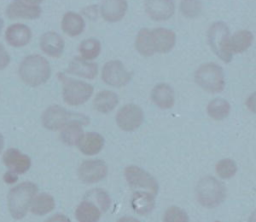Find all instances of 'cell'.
Here are the masks:
<instances>
[{"instance_id": "25", "label": "cell", "mask_w": 256, "mask_h": 222, "mask_svg": "<svg viewBox=\"0 0 256 222\" xmlns=\"http://www.w3.org/2000/svg\"><path fill=\"white\" fill-rule=\"evenodd\" d=\"M81 125L82 123L73 121L64 126L60 132L61 141L69 146H77L84 135Z\"/></svg>"}, {"instance_id": "10", "label": "cell", "mask_w": 256, "mask_h": 222, "mask_svg": "<svg viewBox=\"0 0 256 222\" xmlns=\"http://www.w3.org/2000/svg\"><path fill=\"white\" fill-rule=\"evenodd\" d=\"M107 173V164L100 159L85 160L78 167V178L85 184L97 183L103 180Z\"/></svg>"}, {"instance_id": "17", "label": "cell", "mask_w": 256, "mask_h": 222, "mask_svg": "<svg viewBox=\"0 0 256 222\" xmlns=\"http://www.w3.org/2000/svg\"><path fill=\"white\" fill-rule=\"evenodd\" d=\"M130 204L136 214L148 215L155 207V195L148 191H135L132 194Z\"/></svg>"}, {"instance_id": "7", "label": "cell", "mask_w": 256, "mask_h": 222, "mask_svg": "<svg viewBox=\"0 0 256 222\" xmlns=\"http://www.w3.org/2000/svg\"><path fill=\"white\" fill-rule=\"evenodd\" d=\"M61 81L63 82L62 95L63 100L71 106H78L85 103L93 93L92 85L75 79L65 77L63 74H59Z\"/></svg>"}, {"instance_id": "24", "label": "cell", "mask_w": 256, "mask_h": 222, "mask_svg": "<svg viewBox=\"0 0 256 222\" xmlns=\"http://www.w3.org/2000/svg\"><path fill=\"white\" fill-rule=\"evenodd\" d=\"M118 104V96L116 93L104 90L97 93L93 100V107L100 113H109Z\"/></svg>"}, {"instance_id": "38", "label": "cell", "mask_w": 256, "mask_h": 222, "mask_svg": "<svg viewBox=\"0 0 256 222\" xmlns=\"http://www.w3.org/2000/svg\"><path fill=\"white\" fill-rule=\"evenodd\" d=\"M117 222H140L138 219L134 218V217H130V216H124L121 217L120 219L117 220Z\"/></svg>"}, {"instance_id": "19", "label": "cell", "mask_w": 256, "mask_h": 222, "mask_svg": "<svg viewBox=\"0 0 256 222\" xmlns=\"http://www.w3.org/2000/svg\"><path fill=\"white\" fill-rule=\"evenodd\" d=\"M40 47L45 54L51 57H59L64 50V41L59 34L49 31L41 36Z\"/></svg>"}, {"instance_id": "9", "label": "cell", "mask_w": 256, "mask_h": 222, "mask_svg": "<svg viewBox=\"0 0 256 222\" xmlns=\"http://www.w3.org/2000/svg\"><path fill=\"white\" fill-rule=\"evenodd\" d=\"M124 176L128 185L133 189H143L156 195L159 190L157 180L144 169L129 165L124 170Z\"/></svg>"}, {"instance_id": "42", "label": "cell", "mask_w": 256, "mask_h": 222, "mask_svg": "<svg viewBox=\"0 0 256 222\" xmlns=\"http://www.w3.org/2000/svg\"><path fill=\"white\" fill-rule=\"evenodd\" d=\"M215 222H220V221H215Z\"/></svg>"}, {"instance_id": "22", "label": "cell", "mask_w": 256, "mask_h": 222, "mask_svg": "<svg viewBox=\"0 0 256 222\" xmlns=\"http://www.w3.org/2000/svg\"><path fill=\"white\" fill-rule=\"evenodd\" d=\"M67 72L79 77L94 79L98 73V66L95 63L87 62L80 58H74L70 61Z\"/></svg>"}, {"instance_id": "35", "label": "cell", "mask_w": 256, "mask_h": 222, "mask_svg": "<svg viewBox=\"0 0 256 222\" xmlns=\"http://www.w3.org/2000/svg\"><path fill=\"white\" fill-rule=\"evenodd\" d=\"M10 63V55L4 46L0 43V70H3Z\"/></svg>"}, {"instance_id": "30", "label": "cell", "mask_w": 256, "mask_h": 222, "mask_svg": "<svg viewBox=\"0 0 256 222\" xmlns=\"http://www.w3.org/2000/svg\"><path fill=\"white\" fill-rule=\"evenodd\" d=\"M84 198L94 202L99 207L101 212H106L111 206V199L109 194L101 188L90 190L86 193Z\"/></svg>"}, {"instance_id": "37", "label": "cell", "mask_w": 256, "mask_h": 222, "mask_svg": "<svg viewBox=\"0 0 256 222\" xmlns=\"http://www.w3.org/2000/svg\"><path fill=\"white\" fill-rule=\"evenodd\" d=\"M45 222H71L70 219L63 214H55L49 217Z\"/></svg>"}, {"instance_id": "39", "label": "cell", "mask_w": 256, "mask_h": 222, "mask_svg": "<svg viewBox=\"0 0 256 222\" xmlns=\"http://www.w3.org/2000/svg\"><path fill=\"white\" fill-rule=\"evenodd\" d=\"M26 3H28V4H31V5H36V4H38V3H40V2H42L43 0H24Z\"/></svg>"}, {"instance_id": "41", "label": "cell", "mask_w": 256, "mask_h": 222, "mask_svg": "<svg viewBox=\"0 0 256 222\" xmlns=\"http://www.w3.org/2000/svg\"><path fill=\"white\" fill-rule=\"evenodd\" d=\"M3 25H4L3 20L0 18V34H1V31H2V28H3Z\"/></svg>"}, {"instance_id": "34", "label": "cell", "mask_w": 256, "mask_h": 222, "mask_svg": "<svg viewBox=\"0 0 256 222\" xmlns=\"http://www.w3.org/2000/svg\"><path fill=\"white\" fill-rule=\"evenodd\" d=\"M181 12L187 17H195L201 11V3L199 0H182Z\"/></svg>"}, {"instance_id": "3", "label": "cell", "mask_w": 256, "mask_h": 222, "mask_svg": "<svg viewBox=\"0 0 256 222\" xmlns=\"http://www.w3.org/2000/svg\"><path fill=\"white\" fill-rule=\"evenodd\" d=\"M38 187L33 182H22L8 193V209L14 219H22L28 212Z\"/></svg>"}, {"instance_id": "18", "label": "cell", "mask_w": 256, "mask_h": 222, "mask_svg": "<svg viewBox=\"0 0 256 222\" xmlns=\"http://www.w3.org/2000/svg\"><path fill=\"white\" fill-rule=\"evenodd\" d=\"M126 0H104L101 5V15L108 22L121 20L127 11Z\"/></svg>"}, {"instance_id": "27", "label": "cell", "mask_w": 256, "mask_h": 222, "mask_svg": "<svg viewBox=\"0 0 256 222\" xmlns=\"http://www.w3.org/2000/svg\"><path fill=\"white\" fill-rule=\"evenodd\" d=\"M61 27L69 36H77L82 33L84 29V20L79 14L68 12L62 18Z\"/></svg>"}, {"instance_id": "5", "label": "cell", "mask_w": 256, "mask_h": 222, "mask_svg": "<svg viewBox=\"0 0 256 222\" xmlns=\"http://www.w3.org/2000/svg\"><path fill=\"white\" fill-rule=\"evenodd\" d=\"M196 83L205 91L218 93L224 89V73L220 66L214 63H205L195 72Z\"/></svg>"}, {"instance_id": "40", "label": "cell", "mask_w": 256, "mask_h": 222, "mask_svg": "<svg viewBox=\"0 0 256 222\" xmlns=\"http://www.w3.org/2000/svg\"><path fill=\"white\" fill-rule=\"evenodd\" d=\"M3 147H4V138H3L2 134L0 133V153L3 150Z\"/></svg>"}, {"instance_id": "11", "label": "cell", "mask_w": 256, "mask_h": 222, "mask_svg": "<svg viewBox=\"0 0 256 222\" xmlns=\"http://www.w3.org/2000/svg\"><path fill=\"white\" fill-rule=\"evenodd\" d=\"M132 74L118 60L108 61L102 69V80L112 87H123L131 80Z\"/></svg>"}, {"instance_id": "21", "label": "cell", "mask_w": 256, "mask_h": 222, "mask_svg": "<svg viewBox=\"0 0 256 222\" xmlns=\"http://www.w3.org/2000/svg\"><path fill=\"white\" fill-rule=\"evenodd\" d=\"M77 146L83 154L92 156L102 150L104 146V138L99 133L88 132L83 135Z\"/></svg>"}, {"instance_id": "23", "label": "cell", "mask_w": 256, "mask_h": 222, "mask_svg": "<svg viewBox=\"0 0 256 222\" xmlns=\"http://www.w3.org/2000/svg\"><path fill=\"white\" fill-rule=\"evenodd\" d=\"M101 213V210L94 202L84 198L76 208L75 217L78 222H98Z\"/></svg>"}, {"instance_id": "8", "label": "cell", "mask_w": 256, "mask_h": 222, "mask_svg": "<svg viewBox=\"0 0 256 222\" xmlns=\"http://www.w3.org/2000/svg\"><path fill=\"white\" fill-rule=\"evenodd\" d=\"M208 42L221 60L227 63L231 61L232 53L228 47L229 29L224 23L217 22L211 25L208 30Z\"/></svg>"}, {"instance_id": "29", "label": "cell", "mask_w": 256, "mask_h": 222, "mask_svg": "<svg viewBox=\"0 0 256 222\" xmlns=\"http://www.w3.org/2000/svg\"><path fill=\"white\" fill-rule=\"evenodd\" d=\"M230 104L223 98H215L207 105V113L214 120H223L229 115Z\"/></svg>"}, {"instance_id": "33", "label": "cell", "mask_w": 256, "mask_h": 222, "mask_svg": "<svg viewBox=\"0 0 256 222\" xmlns=\"http://www.w3.org/2000/svg\"><path fill=\"white\" fill-rule=\"evenodd\" d=\"M163 222H189L187 213L178 206H170L166 209Z\"/></svg>"}, {"instance_id": "4", "label": "cell", "mask_w": 256, "mask_h": 222, "mask_svg": "<svg viewBox=\"0 0 256 222\" xmlns=\"http://www.w3.org/2000/svg\"><path fill=\"white\" fill-rule=\"evenodd\" d=\"M197 201L206 208L220 205L226 198L225 185L213 176H205L196 185Z\"/></svg>"}, {"instance_id": "26", "label": "cell", "mask_w": 256, "mask_h": 222, "mask_svg": "<svg viewBox=\"0 0 256 222\" xmlns=\"http://www.w3.org/2000/svg\"><path fill=\"white\" fill-rule=\"evenodd\" d=\"M55 207L54 198L47 193H40L35 196L31 202L30 210L37 216H42L51 212Z\"/></svg>"}, {"instance_id": "36", "label": "cell", "mask_w": 256, "mask_h": 222, "mask_svg": "<svg viewBox=\"0 0 256 222\" xmlns=\"http://www.w3.org/2000/svg\"><path fill=\"white\" fill-rule=\"evenodd\" d=\"M3 180L7 183V184H13L18 180V176L15 172L13 171H7L4 176H3Z\"/></svg>"}, {"instance_id": "12", "label": "cell", "mask_w": 256, "mask_h": 222, "mask_svg": "<svg viewBox=\"0 0 256 222\" xmlns=\"http://www.w3.org/2000/svg\"><path fill=\"white\" fill-rule=\"evenodd\" d=\"M142 109L135 104H126L119 109L116 115V123L124 131H133L143 123Z\"/></svg>"}, {"instance_id": "32", "label": "cell", "mask_w": 256, "mask_h": 222, "mask_svg": "<svg viewBox=\"0 0 256 222\" xmlns=\"http://www.w3.org/2000/svg\"><path fill=\"white\" fill-rule=\"evenodd\" d=\"M216 174L222 179H229L233 177L237 172V165L235 161L230 158L221 159L215 166Z\"/></svg>"}, {"instance_id": "2", "label": "cell", "mask_w": 256, "mask_h": 222, "mask_svg": "<svg viewBox=\"0 0 256 222\" xmlns=\"http://www.w3.org/2000/svg\"><path fill=\"white\" fill-rule=\"evenodd\" d=\"M51 75L48 61L40 55H29L23 59L19 66L21 80L31 87L44 84Z\"/></svg>"}, {"instance_id": "16", "label": "cell", "mask_w": 256, "mask_h": 222, "mask_svg": "<svg viewBox=\"0 0 256 222\" xmlns=\"http://www.w3.org/2000/svg\"><path fill=\"white\" fill-rule=\"evenodd\" d=\"M32 37L31 30L28 26L20 23L10 25L5 33L6 41L13 47H23L27 45Z\"/></svg>"}, {"instance_id": "14", "label": "cell", "mask_w": 256, "mask_h": 222, "mask_svg": "<svg viewBox=\"0 0 256 222\" xmlns=\"http://www.w3.org/2000/svg\"><path fill=\"white\" fill-rule=\"evenodd\" d=\"M40 14L41 9L39 6L31 5L20 0L10 3L6 9V15L10 19H36Z\"/></svg>"}, {"instance_id": "13", "label": "cell", "mask_w": 256, "mask_h": 222, "mask_svg": "<svg viewBox=\"0 0 256 222\" xmlns=\"http://www.w3.org/2000/svg\"><path fill=\"white\" fill-rule=\"evenodd\" d=\"M3 163L10 170L16 174H23L31 167V159L28 155L23 154L16 148H9L2 157Z\"/></svg>"}, {"instance_id": "31", "label": "cell", "mask_w": 256, "mask_h": 222, "mask_svg": "<svg viewBox=\"0 0 256 222\" xmlns=\"http://www.w3.org/2000/svg\"><path fill=\"white\" fill-rule=\"evenodd\" d=\"M100 49H101L100 42L94 38H89L84 40L79 46V51L82 57L86 60H91L96 58L100 53Z\"/></svg>"}, {"instance_id": "6", "label": "cell", "mask_w": 256, "mask_h": 222, "mask_svg": "<svg viewBox=\"0 0 256 222\" xmlns=\"http://www.w3.org/2000/svg\"><path fill=\"white\" fill-rule=\"evenodd\" d=\"M87 117L79 114H74L59 105L48 107L42 114V125L51 131L62 129L67 124L77 121L82 124H87Z\"/></svg>"}, {"instance_id": "15", "label": "cell", "mask_w": 256, "mask_h": 222, "mask_svg": "<svg viewBox=\"0 0 256 222\" xmlns=\"http://www.w3.org/2000/svg\"><path fill=\"white\" fill-rule=\"evenodd\" d=\"M145 10L154 20H167L174 13V3L172 0H145Z\"/></svg>"}, {"instance_id": "20", "label": "cell", "mask_w": 256, "mask_h": 222, "mask_svg": "<svg viewBox=\"0 0 256 222\" xmlns=\"http://www.w3.org/2000/svg\"><path fill=\"white\" fill-rule=\"evenodd\" d=\"M151 99L153 103L159 108H171L175 102L174 91L168 84H157L151 91Z\"/></svg>"}, {"instance_id": "28", "label": "cell", "mask_w": 256, "mask_h": 222, "mask_svg": "<svg viewBox=\"0 0 256 222\" xmlns=\"http://www.w3.org/2000/svg\"><path fill=\"white\" fill-rule=\"evenodd\" d=\"M253 41V35L250 31L241 30L237 31L232 37H229L228 47L229 51L239 53L248 49Z\"/></svg>"}, {"instance_id": "1", "label": "cell", "mask_w": 256, "mask_h": 222, "mask_svg": "<svg viewBox=\"0 0 256 222\" xmlns=\"http://www.w3.org/2000/svg\"><path fill=\"white\" fill-rule=\"evenodd\" d=\"M176 41L175 33L165 28L153 30L141 29L136 38V49L143 56H151L155 52L166 53L170 51Z\"/></svg>"}]
</instances>
